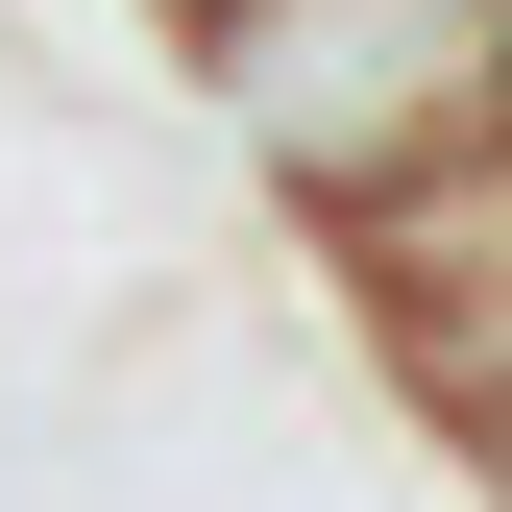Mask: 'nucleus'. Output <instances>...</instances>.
<instances>
[{
    "label": "nucleus",
    "mask_w": 512,
    "mask_h": 512,
    "mask_svg": "<svg viewBox=\"0 0 512 512\" xmlns=\"http://www.w3.org/2000/svg\"><path fill=\"white\" fill-rule=\"evenodd\" d=\"M196 74L244 122V171H293L317 220L415 196L512 122V0H196Z\"/></svg>",
    "instance_id": "nucleus-1"
},
{
    "label": "nucleus",
    "mask_w": 512,
    "mask_h": 512,
    "mask_svg": "<svg viewBox=\"0 0 512 512\" xmlns=\"http://www.w3.org/2000/svg\"><path fill=\"white\" fill-rule=\"evenodd\" d=\"M488 512H512V464H488Z\"/></svg>",
    "instance_id": "nucleus-2"
}]
</instances>
